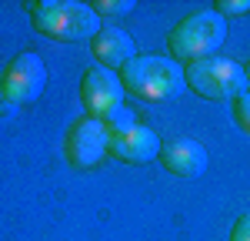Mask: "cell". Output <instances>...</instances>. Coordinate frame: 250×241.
Returning a JSON list of instances; mask_svg holds the SVG:
<instances>
[{"instance_id": "7a4b0ae2", "label": "cell", "mask_w": 250, "mask_h": 241, "mask_svg": "<svg viewBox=\"0 0 250 241\" xmlns=\"http://www.w3.org/2000/svg\"><path fill=\"white\" fill-rule=\"evenodd\" d=\"M224 40H227V20L213 10H193L167 34V50H170V60L187 67L193 60L217 57Z\"/></svg>"}, {"instance_id": "9c48e42d", "label": "cell", "mask_w": 250, "mask_h": 241, "mask_svg": "<svg viewBox=\"0 0 250 241\" xmlns=\"http://www.w3.org/2000/svg\"><path fill=\"white\" fill-rule=\"evenodd\" d=\"M160 144H164V141L157 138L150 127L137 124V127H130L127 134L110 138V144H107V158L124 161V164H150V161L160 154Z\"/></svg>"}, {"instance_id": "5bb4252c", "label": "cell", "mask_w": 250, "mask_h": 241, "mask_svg": "<svg viewBox=\"0 0 250 241\" xmlns=\"http://www.w3.org/2000/svg\"><path fill=\"white\" fill-rule=\"evenodd\" d=\"M233 120H237V127L244 134H250V91L233 100Z\"/></svg>"}, {"instance_id": "52a82bcc", "label": "cell", "mask_w": 250, "mask_h": 241, "mask_svg": "<svg viewBox=\"0 0 250 241\" xmlns=\"http://www.w3.org/2000/svg\"><path fill=\"white\" fill-rule=\"evenodd\" d=\"M80 104L87 111V118L107 120L114 111L124 107V84L117 71L107 67H90L83 77H80Z\"/></svg>"}, {"instance_id": "4fadbf2b", "label": "cell", "mask_w": 250, "mask_h": 241, "mask_svg": "<svg viewBox=\"0 0 250 241\" xmlns=\"http://www.w3.org/2000/svg\"><path fill=\"white\" fill-rule=\"evenodd\" d=\"M213 14H220V17H244V14H250V0H217L210 7Z\"/></svg>"}, {"instance_id": "3957f363", "label": "cell", "mask_w": 250, "mask_h": 241, "mask_svg": "<svg viewBox=\"0 0 250 241\" xmlns=\"http://www.w3.org/2000/svg\"><path fill=\"white\" fill-rule=\"evenodd\" d=\"M30 24L40 37L74 44V40H94L100 34V17L90 10V3L77 0H40L30 3Z\"/></svg>"}, {"instance_id": "7c38bea8", "label": "cell", "mask_w": 250, "mask_h": 241, "mask_svg": "<svg viewBox=\"0 0 250 241\" xmlns=\"http://www.w3.org/2000/svg\"><path fill=\"white\" fill-rule=\"evenodd\" d=\"M134 7H137L134 0H94L90 3V10L97 17H120V14H130Z\"/></svg>"}, {"instance_id": "5b68a950", "label": "cell", "mask_w": 250, "mask_h": 241, "mask_svg": "<svg viewBox=\"0 0 250 241\" xmlns=\"http://www.w3.org/2000/svg\"><path fill=\"white\" fill-rule=\"evenodd\" d=\"M47 87V64L34 50H20L17 57L7 60L0 74V100H10L17 107L37 104Z\"/></svg>"}, {"instance_id": "ba28073f", "label": "cell", "mask_w": 250, "mask_h": 241, "mask_svg": "<svg viewBox=\"0 0 250 241\" xmlns=\"http://www.w3.org/2000/svg\"><path fill=\"white\" fill-rule=\"evenodd\" d=\"M157 161L167 168V174L173 178H200L207 171V147L193 138H170L160 144Z\"/></svg>"}, {"instance_id": "6da1fadb", "label": "cell", "mask_w": 250, "mask_h": 241, "mask_svg": "<svg viewBox=\"0 0 250 241\" xmlns=\"http://www.w3.org/2000/svg\"><path fill=\"white\" fill-rule=\"evenodd\" d=\"M117 74L124 84V94H134L147 104L173 100L184 87V67L170 57H154V54H137Z\"/></svg>"}, {"instance_id": "2e32d148", "label": "cell", "mask_w": 250, "mask_h": 241, "mask_svg": "<svg viewBox=\"0 0 250 241\" xmlns=\"http://www.w3.org/2000/svg\"><path fill=\"white\" fill-rule=\"evenodd\" d=\"M20 107L17 104H10V100H0V118H10V114H17Z\"/></svg>"}, {"instance_id": "30bf717a", "label": "cell", "mask_w": 250, "mask_h": 241, "mask_svg": "<svg viewBox=\"0 0 250 241\" xmlns=\"http://www.w3.org/2000/svg\"><path fill=\"white\" fill-rule=\"evenodd\" d=\"M90 54L97 57V67L120 71L127 60L137 57V40L120 27H100V34L90 40Z\"/></svg>"}, {"instance_id": "9a60e30c", "label": "cell", "mask_w": 250, "mask_h": 241, "mask_svg": "<svg viewBox=\"0 0 250 241\" xmlns=\"http://www.w3.org/2000/svg\"><path fill=\"white\" fill-rule=\"evenodd\" d=\"M230 241H250V211H244L240 218L233 221V228H230Z\"/></svg>"}, {"instance_id": "8992f818", "label": "cell", "mask_w": 250, "mask_h": 241, "mask_svg": "<svg viewBox=\"0 0 250 241\" xmlns=\"http://www.w3.org/2000/svg\"><path fill=\"white\" fill-rule=\"evenodd\" d=\"M107 144H110V134H107L104 120L83 114V118H77L67 127L63 154H67V161L77 171H90V168H97L100 161L107 158Z\"/></svg>"}, {"instance_id": "277c9868", "label": "cell", "mask_w": 250, "mask_h": 241, "mask_svg": "<svg viewBox=\"0 0 250 241\" xmlns=\"http://www.w3.org/2000/svg\"><path fill=\"white\" fill-rule=\"evenodd\" d=\"M184 84L204 100H237L240 94L250 91L244 64H237L230 57H220V54L187 64L184 67Z\"/></svg>"}, {"instance_id": "8fae6325", "label": "cell", "mask_w": 250, "mask_h": 241, "mask_svg": "<svg viewBox=\"0 0 250 241\" xmlns=\"http://www.w3.org/2000/svg\"><path fill=\"white\" fill-rule=\"evenodd\" d=\"M104 127H107V134H110V138H117V134H127L130 127H137V118H134V111L124 104L120 111H114L110 118L104 120Z\"/></svg>"}, {"instance_id": "e0dca14e", "label": "cell", "mask_w": 250, "mask_h": 241, "mask_svg": "<svg viewBox=\"0 0 250 241\" xmlns=\"http://www.w3.org/2000/svg\"><path fill=\"white\" fill-rule=\"evenodd\" d=\"M244 74H247V84H250V64H244Z\"/></svg>"}]
</instances>
